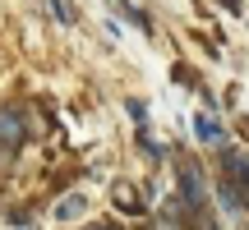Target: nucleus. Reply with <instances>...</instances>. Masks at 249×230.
Wrapping results in <instances>:
<instances>
[{"mask_svg":"<svg viewBox=\"0 0 249 230\" xmlns=\"http://www.w3.org/2000/svg\"><path fill=\"white\" fill-rule=\"evenodd\" d=\"M18 143H23V111L0 106V148H5V152H14Z\"/></svg>","mask_w":249,"mask_h":230,"instance_id":"f257e3e1","label":"nucleus"},{"mask_svg":"<svg viewBox=\"0 0 249 230\" xmlns=\"http://www.w3.org/2000/svg\"><path fill=\"white\" fill-rule=\"evenodd\" d=\"M180 189H185V198L194 203V212H203V170L194 166V161H185V170H180Z\"/></svg>","mask_w":249,"mask_h":230,"instance_id":"f03ea898","label":"nucleus"},{"mask_svg":"<svg viewBox=\"0 0 249 230\" xmlns=\"http://www.w3.org/2000/svg\"><path fill=\"white\" fill-rule=\"evenodd\" d=\"M222 170H231L226 180H235L240 189H249V157H245V152H226V157H222Z\"/></svg>","mask_w":249,"mask_h":230,"instance_id":"7ed1b4c3","label":"nucleus"},{"mask_svg":"<svg viewBox=\"0 0 249 230\" xmlns=\"http://www.w3.org/2000/svg\"><path fill=\"white\" fill-rule=\"evenodd\" d=\"M83 207H88V203H83V194H65L60 203H55V212H51V216L70 226V221H79V212H83Z\"/></svg>","mask_w":249,"mask_h":230,"instance_id":"20e7f679","label":"nucleus"},{"mask_svg":"<svg viewBox=\"0 0 249 230\" xmlns=\"http://www.w3.org/2000/svg\"><path fill=\"white\" fill-rule=\"evenodd\" d=\"M111 203H120L124 212H134V216L143 212V203H139V194H134V184H116V189H111Z\"/></svg>","mask_w":249,"mask_h":230,"instance_id":"39448f33","label":"nucleus"},{"mask_svg":"<svg viewBox=\"0 0 249 230\" xmlns=\"http://www.w3.org/2000/svg\"><path fill=\"white\" fill-rule=\"evenodd\" d=\"M180 216H185V212H180V203H171L166 212H161L157 221H152V230H180Z\"/></svg>","mask_w":249,"mask_h":230,"instance_id":"423d86ee","label":"nucleus"},{"mask_svg":"<svg viewBox=\"0 0 249 230\" xmlns=\"http://www.w3.org/2000/svg\"><path fill=\"white\" fill-rule=\"evenodd\" d=\"M198 133H203L208 143H217V124H213V120H198Z\"/></svg>","mask_w":249,"mask_h":230,"instance_id":"0eeeda50","label":"nucleus"},{"mask_svg":"<svg viewBox=\"0 0 249 230\" xmlns=\"http://www.w3.org/2000/svg\"><path fill=\"white\" fill-rule=\"evenodd\" d=\"M222 5H226V9H231V14H240V0H222Z\"/></svg>","mask_w":249,"mask_h":230,"instance_id":"6e6552de","label":"nucleus"},{"mask_svg":"<svg viewBox=\"0 0 249 230\" xmlns=\"http://www.w3.org/2000/svg\"><path fill=\"white\" fill-rule=\"evenodd\" d=\"M88 230H116V226H88Z\"/></svg>","mask_w":249,"mask_h":230,"instance_id":"1a4fd4ad","label":"nucleus"}]
</instances>
